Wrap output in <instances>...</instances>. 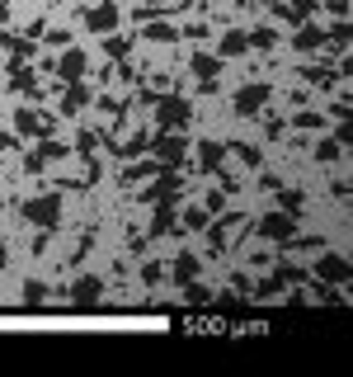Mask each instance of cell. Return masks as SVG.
Masks as SVG:
<instances>
[{"instance_id":"obj_21","label":"cell","mask_w":353,"mask_h":377,"mask_svg":"<svg viewBox=\"0 0 353 377\" xmlns=\"http://www.w3.org/2000/svg\"><path fill=\"white\" fill-rule=\"evenodd\" d=\"M311 156L321 160V165H335V160L344 156V146H339L335 137H321V141H316V151H311Z\"/></svg>"},{"instance_id":"obj_26","label":"cell","mask_w":353,"mask_h":377,"mask_svg":"<svg viewBox=\"0 0 353 377\" xmlns=\"http://www.w3.org/2000/svg\"><path fill=\"white\" fill-rule=\"evenodd\" d=\"M207 217H212L207 207H188V212H184V226H179V231H203V226H207Z\"/></svg>"},{"instance_id":"obj_32","label":"cell","mask_w":353,"mask_h":377,"mask_svg":"<svg viewBox=\"0 0 353 377\" xmlns=\"http://www.w3.org/2000/svg\"><path fill=\"white\" fill-rule=\"evenodd\" d=\"M10 47H15V57H19V62H29L33 52H38V47H33V43H24V38H10Z\"/></svg>"},{"instance_id":"obj_5","label":"cell","mask_w":353,"mask_h":377,"mask_svg":"<svg viewBox=\"0 0 353 377\" xmlns=\"http://www.w3.org/2000/svg\"><path fill=\"white\" fill-rule=\"evenodd\" d=\"M259 236H264V241H283V245H292V236H297V217L278 207V212H269V217L259 222Z\"/></svg>"},{"instance_id":"obj_18","label":"cell","mask_w":353,"mask_h":377,"mask_svg":"<svg viewBox=\"0 0 353 377\" xmlns=\"http://www.w3.org/2000/svg\"><path fill=\"white\" fill-rule=\"evenodd\" d=\"M302 76H307V85H321V90H330V85H335V66L330 62H321V66H307V71H302Z\"/></svg>"},{"instance_id":"obj_22","label":"cell","mask_w":353,"mask_h":377,"mask_svg":"<svg viewBox=\"0 0 353 377\" xmlns=\"http://www.w3.org/2000/svg\"><path fill=\"white\" fill-rule=\"evenodd\" d=\"M245 38H250V47H255V52H269V47L278 43V29H269V24H259V29H250Z\"/></svg>"},{"instance_id":"obj_30","label":"cell","mask_w":353,"mask_h":377,"mask_svg":"<svg viewBox=\"0 0 353 377\" xmlns=\"http://www.w3.org/2000/svg\"><path fill=\"white\" fill-rule=\"evenodd\" d=\"M38 156H43V160H62L66 146H62V141H43V146H38Z\"/></svg>"},{"instance_id":"obj_17","label":"cell","mask_w":353,"mask_h":377,"mask_svg":"<svg viewBox=\"0 0 353 377\" xmlns=\"http://www.w3.org/2000/svg\"><path fill=\"white\" fill-rule=\"evenodd\" d=\"M240 52H250V38H245V29H231L226 38H222V52H217V57L226 62V57H240Z\"/></svg>"},{"instance_id":"obj_13","label":"cell","mask_w":353,"mask_h":377,"mask_svg":"<svg viewBox=\"0 0 353 377\" xmlns=\"http://www.w3.org/2000/svg\"><path fill=\"white\" fill-rule=\"evenodd\" d=\"M222 160H226V146L207 137V141L198 146V170H207V174H212V170H222Z\"/></svg>"},{"instance_id":"obj_37","label":"cell","mask_w":353,"mask_h":377,"mask_svg":"<svg viewBox=\"0 0 353 377\" xmlns=\"http://www.w3.org/2000/svg\"><path fill=\"white\" fill-rule=\"evenodd\" d=\"M47 43H52V47H66V43H71V33H66V29H52V38H47Z\"/></svg>"},{"instance_id":"obj_2","label":"cell","mask_w":353,"mask_h":377,"mask_svg":"<svg viewBox=\"0 0 353 377\" xmlns=\"http://www.w3.org/2000/svg\"><path fill=\"white\" fill-rule=\"evenodd\" d=\"M19 217L33 222V226H43V231H57V222H62V193L24 198V203H19Z\"/></svg>"},{"instance_id":"obj_24","label":"cell","mask_w":353,"mask_h":377,"mask_svg":"<svg viewBox=\"0 0 353 377\" xmlns=\"http://www.w3.org/2000/svg\"><path fill=\"white\" fill-rule=\"evenodd\" d=\"M10 90H15V94H29V99H33V94H38V80H33V71H24V66H19L15 76H10Z\"/></svg>"},{"instance_id":"obj_12","label":"cell","mask_w":353,"mask_h":377,"mask_svg":"<svg viewBox=\"0 0 353 377\" xmlns=\"http://www.w3.org/2000/svg\"><path fill=\"white\" fill-rule=\"evenodd\" d=\"M292 47H297V52H316V47H325V29H321V24H297Z\"/></svg>"},{"instance_id":"obj_6","label":"cell","mask_w":353,"mask_h":377,"mask_svg":"<svg viewBox=\"0 0 353 377\" xmlns=\"http://www.w3.org/2000/svg\"><path fill=\"white\" fill-rule=\"evenodd\" d=\"M188 66H193L198 85L212 94V90H217V76H222V57H212V52H193V62H188Z\"/></svg>"},{"instance_id":"obj_36","label":"cell","mask_w":353,"mask_h":377,"mask_svg":"<svg viewBox=\"0 0 353 377\" xmlns=\"http://www.w3.org/2000/svg\"><path fill=\"white\" fill-rule=\"evenodd\" d=\"M43 165H47V160L38 156V151H33V156H24V170H33V174H38V170H43Z\"/></svg>"},{"instance_id":"obj_38","label":"cell","mask_w":353,"mask_h":377,"mask_svg":"<svg viewBox=\"0 0 353 377\" xmlns=\"http://www.w3.org/2000/svg\"><path fill=\"white\" fill-rule=\"evenodd\" d=\"M5 260H10V245H5V241H0V269H5Z\"/></svg>"},{"instance_id":"obj_9","label":"cell","mask_w":353,"mask_h":377,"mask_svg":"<svg viewBox=\"0 0 353 377\" xmlns=\"http://www.w3.org/2000/svg\"><path fill=\"white\" fill-rule=\"evenodd\" d=\"M99 298H104V279H99V274H85V279L71 283V302H76V307H94Z\"/></svg>"},{"instance_id":"obj_25","label":"cell","mask_w":353,"mask_h":377,"mask_svg":"<svg viewBox=\"0 0 353 377\" xmlns=\"http://www.w3.org/2000/svg\"><path fill=\"white\" fill-rule=\"evenodd\" d=\"M226 151H236V160H240V165H250V170H255V165H259V151H255V146H250V141H236V146H226Z\"/></svg>"},{"instance_id":"obj_15","label":"cell","mask_w":353,"mask_h":377,"mask_svg":"<svg viewBox=\"0 0 353 377\" xmlns=\"http://www.w3.org/2000/svg\"><path fill=\"white\" fill-rule=\"evenodd\" d=\"M90 104V85H80V80H71V90H66V99H62V113L71 118V113H80Z\"/></svg>"},{"instance_id":"obj_27","label":"cell","mask_w":353,"mask_h":377,"mask_svg":"<svg viewBox=\"0 0 353 377\" xmlns=\"http://www.w3.org/2000/svg\"><path fill=\"white\" fill-rule=\"evenodd\" d=\"M184 298H188V307H207V302H212V293H207L203 283H184Z\"/></svg>"},{"instance_id":"obj_33","label":"cell","mask_w":353,"mask_h":377,"mask_svg":"<svg viewBox=\"0 0 353 377\" xmlns=\"http://www.w3.org/2000/svg\"><path fill=\"white\" fill-rule=\"evenodd\" d=\"M24 298H29V307H38V302L47 298V288H43V283H29V288H24Z\"/></svg>"},{"instance_id":"obj_11","label":"cell","mask_w":353,"mask_h":377,"mask_svg":"<svg viewBox=\"0 0 353 377\" xmlns=\"http://www.w3.org/2000/svg\"><path fill=\"white\" fill-rule=\"evenodd\" d=\"M57 76H62V85H71V80L85 76V52H80V47H66V52H62V62H57Z\"/></svg>"},{"instance_id":"obj_39","label":"cell","mask_w":353,"mask_h":377,"mask_svg":"<svg viewBox=\"0 0 353 377\" xmlns=\"http://www.w3.org/2000/svg\"><path fill=\"white\" fill-rule=\"evenodd\" d=\"M151 5H169V0H151Z\"/></svg>"},{"instance_id":"obj_34","label":"cell","mask_w":353,"mask_h":377,"mask_svg":"<svg viewBox=\"0 0 353 377\" xmlns=\"http://www.w3.org/2000/svg\"><path fill=\"white\" fill-rule=\"evenodd\" d=\"M141 279H146V283H160V279H165V269H160V264H141Z\"/></svg>"},{"instance_id":"obj_28","label":"cell","mask_w":353,"mask_h":377,"mask_svg":"<svg viewBox=\"0 0 353 377\" xmlns=\"http://www.w3.org/2000/svg\"><path fill=\"white\" fill-rule=\"evenodd\" d=\"M292 127H307V132H321V127H325V113H297V118H292Z\"/></svg>"},{"instance_id":"obj_7","label":"cell","mask_w":353,"mask_h":377,"mask_svg":"<svg viewBox=\"0 0 353 377\" xmlns=\"http://www.w3.org/2000/svg\"><path fill=\"white\" fill-rule=\"evenodd\" d=\"M52 127H57V123H52V118H43L38 109H19V113H15V132H19V137H47Z\"/></svg>"},{"instance_id":"obj_20","label":"cell","mask_w":353,"mask_h":377,"mask_svg":"<svg viewBox=\"0 0 353 377\" xmlns=\"http://www.w3.org/2000/svg\"><path fill=\"white\" fill-rule=\"evenodd\" d=\"M169 231H179V226H174V203H155V226H151V236H169Z\"/></svg>"},{"instance_id":"obj_29","label":"cell","mask_w":353,"mask_h":377,"mask_svg":"<svg viewBox=\"0 0 353 377\" xmlns=\"http://www.w3.org/2000/svg\"><path fill=\"white\" fill-rule=\"evenodd\" d=\"M104 38H108V57H127V47H132V43H127V38H118V33H104Z\"/></svg>"},{"instance_id":"obj_23","label":"cell","mask_w":353,"mask_h":377,"mask_svg":"<svg viewBox=\"0 0 353 377\" xmlns=\"http://www.w3.org/2000/svg\"><path fill=\"white\" fill-rule=\"evenodd\" d=\"M141 151H151V132H132V137L123 141V151H118V156H127V160H137Z\"/></svg>"},{"instance_id":"obj_19","label":"cell","mask_w":353,"mask_h":377,"mask_svg":"<svg viewBox=\"0 0 353 377\" xmlns=\"http://www.w3.org/2000/svg\"><path fill=\"white\" fill-rule=\"evenodd\" d=\"M274 193H278V207H283V212H292V217H302V207H307V198H302L297 188H283V184H278Z\"/></svg>"},{"instance_id":"obj_10","label":"cell","mask_w":353,"mask_h":377,"mask_svg":"<svg viewBox=\"0 0 353 377\" xmlns=\"http://www.w3.org/2000/svg\"><path fill=\"white\" fill-rule=\"evenodd\" d=\"M316 279L321 283H349V260L344 255H321L316 260Z\"/></svg>"},{"instance_id":"obj_8","label":"cell","mask_w":353,"mask_h":377,"mask_svg":"<svg viewBox=\"0 0 353 377\" xmlns=\"http://www.w3.org/2000/svg\"><path fill=\"white\" fill-rule=\"evenodd\" d=\"M85 29L90 33H113L118 29V5H113V0H99L90 15H85Z\"/></svg>"},{"instance_id":"obj_16","label":"cell","mask_w":353,"mask_h":377,"mask_svg":"<svg viewBox=\"0 0 353 377\" xmlns=\"http://www.w3.org/2000/svg\"><path fill=\"white\" fill-rule=\"evenodd\" d=\"M169 279L179 283V288H184V283H193V279H198V255H179V260H174V269H169Z\"/></svg>"},{"instance_id":"obj_3","label":"cell","mask_w":353,"mask_h":377,"mask_svg":"<svg viewBox=\"0 0 353 377\" xmlns=\"http://www.w3.org/2000/svg\"><path fill=\"white\" fill-rule=\"evenodd\" d=\"M269 94H274V85H264V80H255V85H240V90L231 94V109L240 113V118H259L264 104H269Z\"/></svg>"},{"instance_id":"obj_35","label":"cell","mask_w":353,"mask_h":377,"mask_svg":"<svg viewBox=\"0 0 353 377\" xmlns=\"http://www.w3.org/2000/svg\"><path fill=\"white\" fill-rule=\"evenodd\" d=\"M325 10H330L335 19H344V15H349V0H325Z\"/></svg>"},{"instance_id":"obj_1","label":"cell","mask_w":353,"mask_h":377,"mask_svg":"<svg viewBox=\"0 0 353 377\" xmlns=\"http://www.w3.org/2000/svg\"><path fill=\"white\" fill-rule=\"evenodd\" d=\"M188 118H193V104H188L184 94H160L155 99V127L160 132H184Z\"/></svg>"},{"instance_id":"obj_14","label":"cell","mask_w":353,"mask_h":377,"mask_svg":"<svg viewBox=\"0 0 353 377\" xmlns=\"http://www.w3.org/2000/svg\"><path fill=\"white\" fill-rule=\"evenodd\" d=\"M141 38H146V43H174V38H179V29H174V24H165V19H146Z\"/></svg>"},{"instance_id":"obj_31","label":"cell","mask_w":353,"mask_h":377,"mask_svg":"<svg viewBox=\"0 0 353 377\" xmlns=\"http://www.w3.org/2000/svg\"><path fill=\"white\" fill-rule=\"evenodd\" d=\"M207 212H222V207H226V193H222V188H207Z\"/></svg>"},{"instance_id":"obj_4","label":"cell","mask_w":353,"mask_h":377,"mask_svg":"<svg viewBox=\"0 0 353 377\" xmlns=\"http://www.w3.org/2000/svg\"><path fill=\"white\" fill-rule=\"evenodd\" d=\"M151 151L160 165H179L188 156V141H184V132H160V137H151Z\"/></svg>"}]
</instances>
